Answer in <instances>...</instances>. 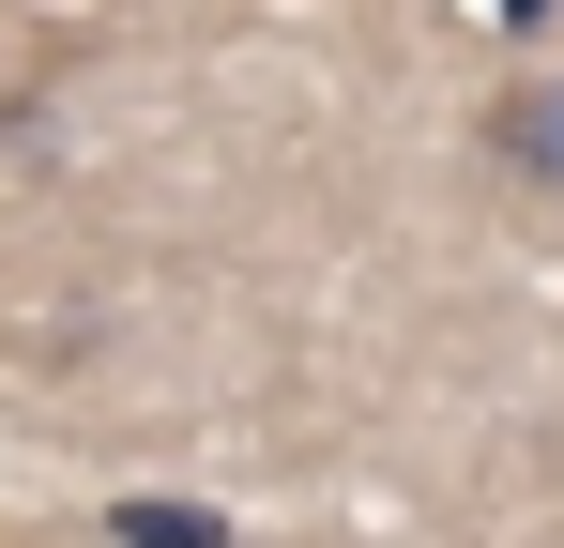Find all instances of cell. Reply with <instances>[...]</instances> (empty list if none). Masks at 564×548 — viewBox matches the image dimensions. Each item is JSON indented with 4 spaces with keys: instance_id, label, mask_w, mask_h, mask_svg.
Instances as JSON below:
<instances>
[{
    "instance_id": "cell-2",
    "label": "cell",
    "mask_w": 564,
    "mask_h": 548,
    "mask_svg": "<svg viewBox=\"0 0 564 548\" xmlns=\"http://www.w3.org/2000/svg\"><path fill=\"white\" fill-rule=\"evenodd\" d=\"M107 534H122V548H229V518H214V503H153V487H138V503H107Z\"/></svg>"
},
{
    "instance_id": "cell-1",
    "label": "cell",
    "mask_w": 564,
    "mask_h": 548,
    "mask_svg": "<svg viewBox=\"0 0 564 548\" xmlns=\"http://www.w3.org/2000/svg\"><path fill=\"white\" fill-rule=\"evenodd\" d=\"M488 168L534 183V198H564V62H534V77L488 91Z\"/></svg>"
},
{
    "instance_id": "cell-3",
    "label": "cell",
    "mask_w": 564,
    "mask_h": 548,
    "mask_svg": "<svg viewBox=\"0 0 564 548\" xmlns=\"http://www.w3.org/2000/svg\"><path fill=\"white\" fill-rule=\"evenodd\" d=\"M503 15H519V31H550V15H564V0H503Z\"/></svg>"
}]
</instances>
